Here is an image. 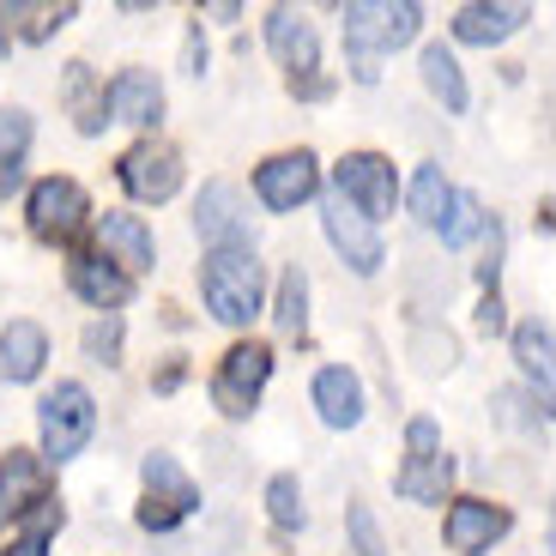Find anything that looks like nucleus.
Returning <instances> with one entry per match:
<instances>
[{"label": "nucleus", "instance_id": "nucleus-11", "mask_svg": "<svg viewBox=\"0 0 556 556\" xmlns=\"http://www.w3.org/2000/svg\"><path fill=\"white\" fill-rule=\"evenodd\" d=\"M320 224H327V242H333V249L351 261V273H363V278H369V273L381 266V237H376V224L363 218V212H351L339 194L327 200Z\"/></svg>", "mask_w": 556, "mask_h": 556}, {"label": "nucleus", "instance_id": "nucleus-6", "mask_svg": "<svg viewBox=\"0 0 556 556\" xmlns=\"http://www.w3.org/2000/svg\"><path fill=\"white\" fill-rule=\"evenodd\" d=\"M266 376H273V351L266 345H230L218 363V376H212V405H218L224 417H249L254 400H261Z\"/></svg>", "mask_w": 556, "mask_h": 556}, {"label": "nucleus", "instance_id": "nucleus-23", "mask_svg": "<svg viewBox=\"0 0 556 556\" xmlns=\"http://www.w3.org/2000/svg\"><path fill=\"white\" fill-rule=\"evenodd\" d=\"M515 357L544 393H551V320H520L515 327Z\"/></svg>", "mask_w": 556, "mask_h": 556}, {"label": "nucleus", "instance_id": "nucleus-4", "mask_svg": "<svg viewBox=\"0 0 556 556\" xmlns=\"http://www.w3.org/2000/svg\"><path fill=\"white\" fill-rule=\"evenodd\" d=\"M37 424H42V454L73 459V454H85V442L98 430V405H91V393L79 381H61L55 393H42Z\"/></svg>", "mask_w": 556, "mask_h": 556}, {"label": "nucleus", "instance_id": "nucleus-33", "mask_svg": "<svg viewBox=\"0 0 556 556\" xmlns=\"http://www.w3.org/2000/svg\"><path fill=\"white\" fill-rule=\"evenodd\" d=\"M0 556H49V539H42V532H18Z\"/></svg>", "mask_w": 556, "mask_h": 556}, {"label": "nucleus", "instance_id": "nucleus-8", "mask_svg": "<svg viewBox=\"0 0 556 556\" xmlns=\"http://www.w3.org/2000/svg\"><path fill=\"white\" fill-rule=\"evenodd\" d=\"M393 164L381 152H351L345 164H339V200H345L351 212H363V218L376 224L393 212Z\"/></svg>", "mask_w": 556, "mask_h": 556}, {"label": "nucleus", "instance_id": "nucleus-25", "mask_svg": "<svg viewBox=\"0 0 556 556\" xmlns=\"http://www.w3.org/2000/svg\"><path fill=\"white\" fill-rule=\"evenodd\" d=\"M61 91H67V110L79 115V134H98L103 127V91L91 85V67H85V61L67 67V85H61Z\"/></svg>", "mask_w": 556, "mask_h": 556}, {"label": "nucleus", "instance_id": "nucleus-29", "mask_svg": "<svg viewBox=\"0 0 556 556\" xmlns=\"http://www.w3.org/2000/svg\"><path fill=\"white\" fill-rule=\"evenodd\" d=\"M25 146H30V115L25 110H7V115H0V164L13 169L18 157H25Z\"/></svg>", "mask_w": 556, "mask_h": 556}, {"label": "nucleus", "instance_id": "nucleus-24", "mask_svg": "<svg viewBox=\"0 0 556 556\" xmlns=\"http://www.w3.org/2000/svg\"><path fill=\"white\" fill-rule=\"evenodd\" d=\"M484 206H478V194H447V206H442V218H435V230H442V242L447 249H466V242L484 230Z\"/></svg>", "mask_w": 556, "mask_h": 556}, {"label": "nucleus", "instance_id": "nucleus-16", "mask_svg": "<svg viewBox=\"0 0 556 556\" xmlns=\"http://www.w3.org/2000/svg\"><path fill=\"white\" fill-rule=\"evenodd\" d=\"M110 115H115V122H134V127H152L157 115H164V85H157L146 67L115 73V85H110ZM110 115H103V122H110Z\"/></svg>", "mask_w": 556, "mask_h": 556}, {"label": "nucleus", "instance_id": "nucleus-5", "mask_svg": "<svg viewBox=\"0 0 556 556\" xmlns=\"http://www.w3.org/2000/svg\"><path fill=\"white\" fill-rule=\"evenodd\" d=\"M200 508V490H194V478L181 472L169 454H152L146 459V502H139V527L146 532H169V527H181V520Z\"/></svg>", "mask_w": 556, "mask_h": 556}, {"label": "nucleus", "instance_id": "nucleus-14", "mask_svg": "<svg viewBox=\"0 0 556 556\" xmlns=\"http://www.w3.org/2000/svg\"><path fill=\"white\" fill-rule=\"evenodd\" d=\"M37 502H49V466L25 447H7V459H0V520L30 515Z\"/></svg>", "mask_w": 556, "mask_h": 556}, {"label": "nucleus", "instance_id": "nucleus-34", "mask_svg": "<svg viewBox=\"0 0 556 556\" xmlns=\"http://www.w3.org/2000/svg\"><path fill=\"white\" fill-rule=\"evenodd\" d=\"M502 320H508V315H502V296L490 291V296H484V308H478V327H484V333H502Z\"/></svg>", "mask_w": 556, "mask_h": 556}, {"label": "nucleus", "instance_id": "nucleus-2", "mask_svg": "<svg viewBox=\"0 0 556 556\" xmlns=\"http://www.w3.org/2000/svg\"><path fill=\"white\" fill-rule=\"evenodd\" d=\"M417 25H424V7H412V0H400V7H345V49L357 61V79H376V55L412 42Z\"/></svg>", "mask_w": 556, "mask_h": 556}, {"label": "nucleus", "instance_id": "nucleus-21", "mask_svg": "<svg viewBox=\"0 0 556 556\" xmlns=\"http://www.w3.org/2000/svg\"><path fill=\"white\" fill-rule=\"evenodd\" d=\"M527 25V7H459L454 13V37L459 42H502V37H515V30Z\"/></svg>", "mask_w": 556, "mask_h": 556}, {"label": "nucleus", "instance_id": "nucleus-1", "mask_svg": "<svg viewBox=\"0 0 556 556\" xmlns=\"http://www.w3.org/2000/svg\"><path fill=\"white\" fill-rule=\"evenodd\" d=\"M200 296L224 327H249L266 296V273L254 261V249H212L206 266H200Z\"/></svg>", "mask_w": 556, "mask_h": 556}, {"label": "nucleus", "instance_id": "nucleus-31", "mask_svg": "<svg viewBox=\"0 0 556 556\" xmlns=\"http://www.w3.org/2000/svg\"><path fill=\"white\" fill-rule=\"evenodd\" d=\"M85 351H91L98 363H115V351H122V327H115V320L91 327V333H85Z\"/></svg>", "mask_w": 556, "mask_h": 556}, {"label": "nucleus", "instance_id": "nucleus-20", "mask_svg": "<svg viewBox=\"0 0 556 556\" xmlns=\"http://www.w3.org/2000/svg\"><path fill=\"white\" fill-rule=\"evenodd\" d=\"M73 291L91 308H122L127 296H134V278H127L122 266H110L103 254H79V261H73Z\"/></svg>", "mask_w": 556, "mask_h": 556}, {"label": "nucleus", "instance_id": "nucleus-9", "mask_svg": "<svg viewBox=\"0 0 556 556\" xmlns=\"http://www.w3.org/2000/svg\"><path fill=\"white\" fill-rule=\"evenodd\" d=\"M122 188L134 200H169L181 188V157H176V146H164V139H139L134 152L122 157Z\"/></svg>", "mask_w": 556, "mask_h": 556}, {"label": "nucleus", "instance_id": "nucleus-12", "mask_svg": "<svg viewBox=\"0 0 556 556\" xmlns=\"http://www.w3.org/2000/svg\"><path fill=\"white\" fill-rule=\"evenodd\" d=\"M442 532H447V551L478 556V551H490V544L508 532V508H496V502H478V496H459L454 508H447Z\"/></svg>", "mask_w": 556, "mask_h": 556}, {"label": "nucleus", "instance_id": "nucleus-18", "mask_svg": "<svg viewBox=\"0 0 556 556\" xmlns=\"http://www.w3.org/2000/svg\"><path fill=\"white\" fill-rule=\"evenodd\" d=\"M42 357H49V333L37 320H7L0 327V376L7 381H37Z\"/></svg>", "mask_w": 556, "mask_h": 556}, {"label": "nucleus", "instance_id": "nucleus-13", "mask_svg": "<svg viewBox=\"0 0 556 556\" xmlns=\"http://www.w3.org/2000/svg\"><path fill=\"white\" fill-rule=\"evenodd\" d=\"M194 224H200V237H206L212 249H249V212H242V194L230 188V181L200 188Z\"/></svg>", "mask_w": 556, "mask_h": 556}, {"label": "nucleus", "instance_id": "nucleus-17", "mask_svg": "<svg viewBox=\"0 0 556 556\" xmlns=\"http://www.w3.org/2000/svg\"><path fill=\"white\" fill-rule=\"evenodd\" d=\"M266 42L278 49V61L303 79V73H315L320 67V42H315V30H308V18H296L291 7H273L266 13Z\"/></svg>", "mask_w": 556, "mask_h": 556}, {"label": "nucleus", "instance_id": "nucleus-19", "mask_svg": "<svg viewBox=\"0 0 556 556\" xmlns=\"http://www.w3.org/2000/svg\"><path fill=\"white\" fill-rule=\"evenodd\" d=\"M315 405H320V424L357 430L363 424V381H357V369H320L315 376Z\"/></svg>", "mask_w": 556, "mask_h": 556}, {"label": "nucleus", "instance_id": "nucleus-22", "mask_svg": "<svg viewBox=\"0 0 556 556\" xmlns=\"http://www.w3.org/2000/svg\"><path fill=\"white\" fill-rule=\"evenodd\" d=\"M424 85H430L435 98H442L447 115H459L466 103H472V91H466V79H459V61L447 55L442 42H430V49H424Z\"/></svg>", "mask_w": 556, "mask_h": 556}, {"label": "nucleus", "instance_id": "nucleus-30", "mask_svg": "<svg viewBox=\"0 0 556 556\" xmlns=\"http://www.w3.org/2000/svg\"><path fill=\"white\" fill-rule=\"evenodd\" d=\"M351 539H357V556H388V551H381V532H376V515H369V508H351Z\"/></svg>", "mask_w": 556, "mask_h": 556}, {"label": "nucleus", "instance_id": "nucleus-10", "mask_svg": "<svg viewBox=\"0 0 556 556\" xmlns=\"http://www.w3.org/2000/svg\"><path fill=\"white\" fill-rule=\"evenodd\" d=\"M315 188H320V169L308 152H278V157H266L261 176H254V194L273 212H296L303 200H315Z\"/></svg>", "mask_w": 556, "mask_h": 556}, {"label": "nucleus", "instance_id": "nucleus-28", "mask_svg": "<svg viewBox=\"0 0 556 556\" xmlns=\"http://www.w3.org/2000/svg\"><path fill=\"white\" fill-rule=\"evenodd\" d=\"M447 194H454V188L442 181V169L424 164V169H417V181H412V218L417 224H435V218H442V206H447Z\"/></svg>", "mask_w": 556, "mask_h": 556}, {"label": "nucleus", "instance_id": "nucleus-32", "mask_svg": "<svg viewBox=\"0 0 556 556\" xmlns=\"http://www.w3.org/2000/svg\"><path fill=\"white\" fill-rule=\"evenodd\" d=\"M73 18V7H30V25H25V37H49V30H61Z\"/></svg>", "mask_w": 556, "mask_h": 556}, {"label": "nucleus", "instance_id": "nucleus-27", "mask_svg": "<svg viewBox=\"0 0 556 556\" xmlns=\"http://www.w3.org/2000/svg\"><path fill=\"white\" fill-rule=\"evenodd\" d=\"M278 327H285V333H303L308 327V278H303V266H291V273L278 278Z\"/></svg>", "mask_w": 556, "mask_h": 556}, {"label": "nucleus", "instance_id": "nucleus-3", "mask_svg": "<svg viewBox=\"0 0 556 556\" xmlns=\"http://www.w3.org/2000/svg\"><path fill=\"white\" fill-rule=\"evenodd\" d=\"M447 478H454V459L442 454V430H435L430 417H412L405 424V466L393 478V490L405 502H442Z\"/></svg>", "mask_w": 556, "mask_h": 556}, {"label": "nucleus", "instance_id": "nucleus-15", "mask_svg": "<svg viewBox=\"0 0 556 556\" xmlns=\"http://www.w3.org/2000/svg\"><path fill=\"white\" fill-rule=\"evenodd\" d=\"M98 249H103V261L122 266V273H146V266L157 261L152 230H146L134 212H103L98 218Z\"/></svg>", "mask_w": 556, "mask_h": 556}, {"label": "nucleus", "instance_id": "nucleus-26", "mask_svg": "<svg viewBox=\"0 0 556 556\" xmlns=\"http://www.w3.org/2000/svg\"><path fill=\"white\" fill-rule=\"evenodd\" d=\"M266 515H273V527L278 532H296L308 520V508H303V484H296L291 472H278L273 484H266Z\"/></svg>", "mask_w": 556, "mask_h": 556}, {"label": "nucleus", "instance_id": "nucleus-7", "mask_svg": "<svg viewBox=\"0 0 556 556\" xmlns=\"http://www.w3.org/2000/svg\"><path fill=\"white\" fill-rule=\"evenodd\" d=\"M85 212H91V200H85V188L73 176H49L30 188V230H37L42 242H67L85 230Z\"/></svg>", "mask_w": 556, "mask_h": 556}]
</instances>
